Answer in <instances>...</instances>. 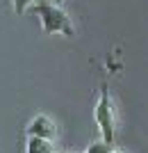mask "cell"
Instances as JSON below:
<instances>
[{
    "label": "cell",
    "instance_id": "6da1fadb",
    "mask_svg": "<svg viewBox=\"0 0 148 153\" xmlns=\"http://www.w3.org/2000/svg\"><path fill=\"white\" fill-rule=\"evenodd\" d=\"M94 117H96V123H98V128H100L103 142L105 144H114V108H112V101H110L107 85L100 87V96H98Z\"/></svg>",
    "mask_w": 148,
    "mask_h": 153
},
{
    "label": "cell",
    "instance_id": "7a4b0ae2",
    "mask_svg": "<svg viewBox=\"0 0 148 153\" xmlns=\"http://www.w3.org/2000/svg\"><path fill=\"white\" fill-rule=\"evenodd\" d=\"M37 16L41 19V25H43L46 34H52V32H64V34H73V27L68 23V16H66L64 9H59L55 5H48V2H41V5L34 7Z\"/></svg>",
    "mask_w": 148,
    "mask_h": 153
},
{
    "label": "cell",
    "instance_id": "3957f363",
    "mask_svg": "<svg viewBox=\"0 0 148 153\" xmlns=\"http://www.w3.org/2000/svg\"><path fill=\"white\" fill-rule=\"evenodd\" d=\"M27 135L30 137H41V140H52L55 137V126L48 117L39 114L32 119V123L27 126Z\"/></svg>",
    "mask_w": 148,
    "mask_h": 153
},
{
    "label": "cell",
    "instance_id": "277c9868",
    "mask_svg": "<svg viewBox=\"0 0 148 153\" xmlns=\"http://www.w3.org/2000/svg\"><path fill=\"white\" fill-rule=\"evenodd\" d=\"M25 153H55L52 151L50 140H41V137H30L25 144Z\"/></svg>",
    "mask_w": 148,
    "mask_h": 153
},
{
    "label": "cell",
    "instance_id": "5b68a950",
    "mask_svg": "<svg viewBox=\"0 0 148 153\" xmlns=\"http://www.w3.org/2000/svg\"><path fill=\"white\" fill-rule=\"evenodd\" d=\"M87 153H114L112 144H105V142H96V144H91L87 149Z\"/></svg>",
    "mask_w": 148,
    "mask_h": 153
},
{
    "label": "cell",
    "instance_id": "8992f818",
    "mask_svg": "<svg viewBox=\"0 0 148 153\" xmlns=\"http://www.w3.org/2000/svg\"><path fill=\"white\" fill-rule=\"evenodd\" d=\"M32 0H12V5H14V12L16 14H23L27 9V5H30Z\"/></svg>",
    "mask_w": 148,
    "mask_h": 153
},
{
    "label": "cell",
    "instance_id": "52a82bcc",
    "mask_svg": "<svg viewBox=\"0 0 148 153\" xmlns=\"http://www.w3.org/2000/svg\"><path fill=\"white\" fill-rule=\"evenodd\" d=\"M114 153H123V151H114Z\"/></svg>",
    "mask_w": 148,
    "mask_h": 153
},
{
    "label": "cell",
    "instance_id": "ba28073f",
    "mask_svg": "<svg viewBox=\"0 0 148 153\" xmlns=\"http://www.w3.org/2000/svg\"><path fill=\"white\" fill-rule=\"evenodd\" d=\"M57 2H64V0H57Z\"/></svg>",
    "mask_w": 148,
    "mask_h": 153
}]
</instances>
